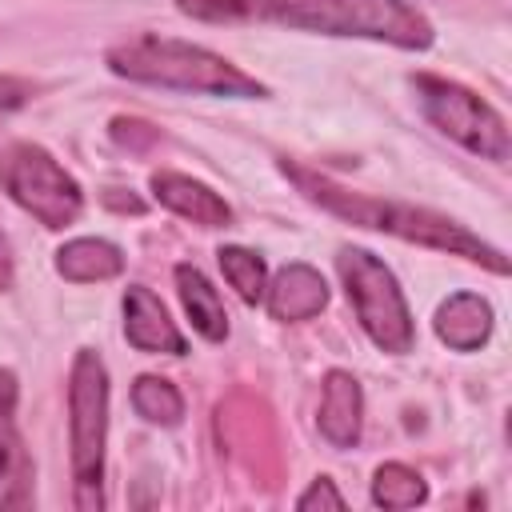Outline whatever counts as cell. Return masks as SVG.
Returning a JSON list of instances; mask_svg holds the SVG:
<instances>
[{
    "mask_svg": "<svg viewBox=\"0 0 512 512\" xmlns=\"http://www.w3.org/2000/svg\"><path fill=\"white\" fill-rule=\"evenodd\" d=\"M200 24H276L288 32L356 36L420 52L432 44L428 16L408 0H176Z\"/></svg>",
    "mask_w": 512,
    "mask_h": 512,
    "instance_id": "6da1fadb",
    "label": "cell"
},
{
    "mask_svg": "<svg viewBox=\"0 0 512 512\" xmlns=\"http://www.w3.org/2000/svg\"><path fill=\"white\" fill-rule=\"evenodd\" d=\"M280 172L300 188L304 200L320 204L324 212L356 224V228H376V232H388L396 240H408V244H424V248H436V252H448V256H464L472 264H484L492 268L496 276H508V256L492 244H484L476 232H468L464 224L432 212V208H416V204H404V200H380V196H364V192H352V188H340L336 180L304 168V164H292L284 160Z\"/></svg>",
    "mask_w": 512,
    "mask_h": 512,
    "instance_id": "7a4b0ae2",
    "label": "cell"
},
{
    "mask_svg": "<svg viewBox=\"0 0 512 512\" xmlns=\"http://www.w3.org/2000/svg\"><path fill=\"white\" fill-rule=\"evenodd\" d=\"M108 68L132 84L152 88H176V92H204V96H232V100H256L268 96V88L224 60L212 48H200L192 40L140 32L108 48Z\"/></svg>",
    "mask_w": 512,
    "mask_h": 512,
    "instance_id": "3957f363",
    "label": "cell"
},
{
    "mask_svg": "<svg viewBox=\"0 0 512 512\" xmlns=\"http://www.w3.org/2000/svg\"><path fill=\"white\" fill-rule=\"evenodd\" d=\"M104 440H108V372L100 352L80 348L68 372L72 504L80 512L104 508Z\"/></svg>",
    "mask_w": 512,
    "mask_h": 512,
    "instance_id": "277c9868",
    "label": "cell"
},
{
    "mask_svg": "<svg viewBox=\"0 0 512 512\" xmlns=\"http://www.w3.org/2000/svg\"><path fill=\"white\" fill-rule=\"evenodd\" d=\"M336 268H340L344 292H348L368 340L392 356L412 352L416 328H412V312H408V300H404L392 268L364 248H344L336 256Z\"/></svg>",
    "mask_w": 512,
    "mask_h": 512,
    "instance_id": "5b68a950",
    "label": "cell"
},
{
    "mask_svg": "<svg viewBox=\"0 0 512 512\" xmlns=\"http://www.w3.org/2000/svg\"><path fill=\"white\" fill-rule=\"evenodd\" d=\"M0 188L44 228H68L84 212L80 184L60 168L52 152L32 140H16L0 152Z\"/></svg>",
    "mask_w": 512,
    "mask_h": 512,
    "instance_id": "8992f818",
    "label": "cell"
},
{
    "mask_svg": "<svg viewBox=\"0 0 512 512\" xmlns=\"http://www.w3.org/2000/svg\"><path fill=\"white\" fill-rule=\"evenodd\" d=\"M412 88H416V100H420V112L448 136L456 140L460 148H468L472 156L480 160H492V164H504L508 152H512V140H508V124L504 116L480 100L476 92H468L464 84L456 80H444V76H412Z\"/></svg>",
    "mask_w": 512,
    "mask_h": 512,
    "instance_id": "52a82bcc",
    "label": "cell"
},
{
    "mask_svg": "<svg viewBox=\"0 0 512 512\" xmlns=\"http://www.w3.org/2000/svg\"><path fill=\"white\" fill-rule=\"evenodd\" d=\"M16 372L0 368V508L32 504V460L16 424Z\"/></svg>",
    "mask_w": 512,
    "mask_h": 512,
    "instance_id": "ba28073f",
    "label": "cell"
},
{
    "mask_svg": "<svg viewBox=\"0 0 512 512\" xmlns=\"http://www.w3.org/2000/svg\"><path fill=\"white\" fill-rule=\"evenodd\" d=\"M124 336L132 348L140 352H164V356H184L188 344L180 336V328L172 324L168 308L144 288V284H132L124 292Z\"/></svg>",
    "mask_w": 512,
    "mask_h": 512,
    "instance_id": "9c48e42d",
    "label": "cell"
},
{
    "mask_svg": "<svg viewBox=\"0 0 512 512\" xmlns=\"http://www.w3.org/2000/svg\"><path fill=\"white\" fill-rule=\"evenodd\" d=\"M152 192L164 208H172L176 216L200 224V228H228L232 224V208L224 196H216L208 184L192 180V176H180V172H152Z\"/></svg>",
    "mask_w": 512,
    "mask_h": 512,
    "instance_id": "30bf717a",
    "label": "cell"
},
{
    "mask_svg": "<svg viewBox=\"0 0 512 512\" xmlns=\"http://www.w3.org/2000/svg\"><path fill=\"white\" fill-rule=\"evenodd\" d=\"M364 428V392L352 372L332 368L320 392V432L332 448H352Z\"/></svg>",
    "mask_w": 512,
    "mask_h": 512,
    "instance_id": "8fae6325",
    "label": "cell"
},
{
    "mask_svg": "<svg viewBox=\"0 0 512 512\" xmlns=\"http://www.w3.org/2000/svg\"><path fill=\"white\" fill-rule=\"evenodd\" d=\"M272 320H312L328 304V284L312 264H288L264 288Z\"/></svg>",
    "mask_w": 512,
    "mask_h": 512,
    "instance_id": "7c38bea8",
    "label": "cell"
},
{
    "mask_svg": "<svg viewBox=\"0 0 512 512\" xmlns=\"http://www.w3.org/2000/svg\"><path fill=\"white\" fill-rule=\"evenodd\" d=\"M436 336L452 352H476L492 336V304L476 292H456L436 308Z\"/></svg>",
    "mask_w": 512,
    "mask_h": 512,
    "instance_id": "4fadbf2b",
    "label": "cell"
},
{
    "mask_svg": "<svg viewBox=\"0 0 512 512\" xmlns=\"http://www.w3.org/2000/svg\"><path fill=\"white\" fill-rule=\"evenodd\" d=\"M172 276H176V292H180V300H184V312H188L192 328H196L204 340L220 344V340L228 336V312H224L220 292L208 284V276H204L196 264H176Z\"/></svg>",
    "mask_w": 512,
    "mask_h": 512,
    "instance_id": "5bb4252c",
    "label": "cell"
},
{
    "mask_svg": "<svg viewBox=\"0 0 512 512\" xmlns=\"http://www.w3.org/2000/svg\"><path fill=\"white\" fill-rule=\"evenodd\" d=\"M56 272L72 284H96V280H112L124 272V252L108 240H96V236H80V240H68L60 252H56Z\"/></svg>",
    "mask_w": 512,
    "mask_h": 512,
    "instance_id": "9a60e30c",
    "label": "cell"
},
{
    "mask_svg": "<svg viewBox=\"0 0 512 512\" xmlns=\"http://www.w3.org/2000/svg\"><path fill=\"white\" fill-rule=\"evenodd\" d=\"M132 408H136L148 424H164V428H172V424L184 420V396H180L176 384L164 380V376H140V380L132 384Z\"/></svg>",
    "mask_w": 512,
    "mask_h": 512,
    "instance_id": "2e32d148",
    "label": "cell"
},
{
    "mask_svg": "<svg viewBox=\"0 0 512 512\" xmlns=\"http://www.w3.org/2000/svg\"><path fill=\"white\" fill-rule=\"evenodd\" d=\"M428 500V484L408 464H380L372 476V504L380 508H416Z\"/></svg>",
    "mask_w": 512,
    "mask_h": 512,
    "instance_id": "e0dca14e",
    "label": "cell"
},
{
    "mask_svg": "<svg viewBox=\"0 0 512 512\" xmlns=\"http://www.w3.org/2000/svg\"><path fill=\"white\" fill-rule=\"evenodd\" d=\"M216 256H220V272H224V280L236 288V296H240L244 304H260V300H264V288H268L264 260H260L256 252L240 248V244L220 248Z\"/></svg>",
    "mask_w": 512,
    "mask_h": 512,
    "instance_id": "ac0fdd59",
    "label": "cell"
},
{
    "mask_svg": "<svg viewBox=\"0 0 512 512\" xmlns=\"http://www.w3.org/2000/svg\"><path fill=\"white\" fill-rule=\"evenodd\" d=\"M296 508H300V512H312V508H336V512H340V508H344V496L336 492V484H332L328 476H320V480H312V484L296 496Z\"/></svg>",
    "mask_w": 512,
    "mask_h": 512,
    "instance_id": "d6986e66",
    "label": "cell"
},
{
    "mask_svg": "<svg viewBox=\"0 0 512 512\" xmlns=\"http://www.w3.org/2000/svg\"><path fill=\"white\" fill-rule=\"evenodd\" d=\"M28 100H32V84H28V80L0 76V124H4L12 112H20Z\"/></svg>",
    "mask_w": 512,
    "mask_h": 512,
    "instance_id": "ffe728a7",
    "label": "cell"
},
{
    "mask_svg": "<svg viewBox=\"0 0 512 512\" xmlns=\"http://www.w3.org/2000/svg\"><path fill=\"white\" fill-rule=\"evenodd\" d=\"M12 288V252H8V240L0 232V292Z\"/></svg>",
    "mask_w": 512,
    "mask_h": 512,
    "instance_id": "44dd1931",
    "label": "cell"
}]
</instances>
